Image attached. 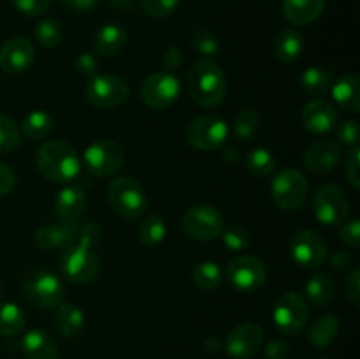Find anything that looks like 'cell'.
<instances>
[{
  "label": "cell",
  "instance_id": "obj_27",
  "mask_svg": "<svg viewBox=\"0 0 360 359\" xmlns=\"http://www.w3.org/2000/svg\"><path fill=\"white\" fill-rule=\"evenodd\" d=\"M55 327L62 336H77L84 327V313L72 303H63L56 310Z\"/></svg>",
  "mask_w": 360,
  "mask_h": 359
},
{
  "label": "cell",
  "instance_id": "obj_22",
  "mask_svg": "<svg viewBox=\"0 0 360 359\" xmlns=\"http://www.w3.org/2000/svg\"><path fill=\"white\" fill-rule=\"evenodd\" d=\"M21 348L28 359H58L56 341L44 329H32L21 340Z\"/></svg>",
  "mask_w": 360,
  "mask_h": 359
},
{
  "label": "cell",
  "instance_id": "obj_54",
  "mask_svg": "<svg viewBox=\"0 0 360 359\" xmlns=\"http://www.w3.org/2000/svg\"><path fill=\"white\" fill-rule=\"evenodd\" d=\"M224 158L227 162H236L239 158V153H238V148H234V146H229V148H225V151H224Z\"/></svg>",
  "mask_w": 360,
  "mask_h": 359
},
{
  "label": "cell",
  "instance_id": "obj_56",
  "mask_svg": "<svg viewBox=\"0 0 360 359\" xmlns=\"http://www.w3.org/2000/svg\"><path fill=\"white\" fill-rule=\"evenodd\" d=\"M319 359H327V358H319Z\"/></svg>",
  "mask_w": 360,
  "mask_h": 359
},
{
  "label": "cell",
  "instance_id": "obj_42",
  "mask_svg": "<svg viewBox=\"0 0 360 359\" xmlns=\"http://www.w3.org/2000/svg\"><path fill=\"white\" fill-rule=\"evenodd\" d=\"M336 132L341 143L350 144V146H357L359 143V122L355 120H343L341 123H336Z\"/></svg>",
  "mask_w": 360,
  "mask_h": 359
},
{
  "label": "cell",
  "instance_id": "obj_13",
  "mask_svg": "<svg viewBox=\"0 0 360 359\" xmlns=\"http://www.w3.org/2000/svg\"><path fill=\"white\" fill-rule=\"evenodd\" d=\"M229 137V125L218 116H200L186 127V141L200 151L220 150Z\"/></svg>",
  "mask_w": 360,
  "mask_h": 359
},
{
  "label": "cell",
  "instance_id": "obj_1",
  "mask_svg": "<svg viewBox=\"0 0 360 359\" xmlns=\"http://www.w3.org/2000/svg\"><path fill=\"white\" fill-rule=\"evenodd\" d=\"M39 171L55 183H70L81 171V158L76 148L65 141H46L35 155Z\"/></svg>",
  "mask_w": 360,
  "mask_h": 359
},
{
  "label": "cell",
  "instance_id": "obj_14",
  "mask_svg": "<svg viewBox=\"0 0 360 359\" xmlns=\"http://www.w3.org/2000/svg\"><path fill=\"white\" fill-rule=\"evenodd\" d=\"M227 280L238 292H255L266 284L267 270L257 257H236L227 266Z\"/></svg>",
  "mask_w": 360,
  "mask_h": 359
},
{
  "label": "cell",
  "instance_id": "obj_31",
  "mask_svg": "<svg viewBox=\"0 0 360 359\" xmlns=\"http://www.w3.org/2000/svg\"><path fill=\"white\" fill-rule=\"evenodd\" d=\"M21 130L28 139H44L53 132V116L46 111H30L23 116Z\"/></svg>",
  "mask_w": 360,
  "mask_h": 359
},
{
  "label": "cell",
  "instance_id": "obj_40",
  "mask_svg": "<svg viewBox=\"0 0 360 359\" xmlns=\"http://www.w3.org/2000/svg\"><path fill=\"white\" fill-rule=\"evenodd\" d=\"M221 238H224V245L232 252H241L250 245L248 231L241 225H231V227L224 229Z\"/></svg>",
  "mask_w": 360,
  "mask_h": 359
},
{
  "label": "cell",
  "instance_id": "obj_46",
  "mask_svg": "<svg viewBox=\"0 0 360 359\" xmlns=\"http://www.w3.org/2000/svg\"><path fill=\"white\" fill-rule=\"evenodd\" d=\"M74 65H76V70L79 74L94 77L95 73H97V65H98L97 56L90 51H83L81 55L76 56V62H74Z\"/></svg>",
  "mask_w": 360,
  "mask_h": 359
},
{
  "label": "cell",
  "instance_id": "obj_32",
  "mask_svg": "<svg viewBox=\"0 0 360 359\" xmlns=\"http://www.w3.org/2000/svg\"><path fill=\"white\" fill-rule=\"evenodd\" d=\"M165 234H167V225L160 215H148L137 225V238L146 246H155L162 243Z\"/></svg>",
  "mask_w": 360,
  "mask_h": 359
},
{
  "label": "cell",
  "instance_id": "obj_49",
  "mask_svg": "<svg viewBox=\"0 0 360 359\" xmlns=\"http://www.w3.org/2000/svg\"><path fill=\"white\" fill-rule=\"evenodd\" d=\"M360 271L355 267L350 275L347 277V282H345V289H347L348 298L352 299L355 306H359L360 303Z\"/></svg>",
  "mask_w": 360,
  "mask_h": 359
},
{
  "label": "cell",
  "instance_id": "obj_44",
  "mask_svg": "<svg viewBox=\"0 0 360 359\" xmlns=\"http://www.w3.org/2000/svg\"><path fill=\"white\" fill-rule=\"evenodd\" d=\"M340 238H341V241L345 243V245L352 246V248L359 246V243H360V222H359V218H352V220L343 222V224H341Z\"/></svg>",
  "mask_w": 360,
  "mask_h": 359
},
{
  "label": "cell",
  "instance_id": "obj_51",
  "mask_svg": "<svg viewBox=\"0 0 360 359\" xmlns=\"http://www.w3.org/2000/svg\"><path fill=\"white\" fill-rule=\"evenodd\" d=\"M16 185V176H14V171L9 168V165L2 164L0 162V196H6Z\"/></svg>",
  "mask_w": 360,
  "mask_h": 359
},
{
  "label": "cell",
  "instance_id": "obj_48",
  "mask_svg": "<svg viewBox=\"0 0 360 359\" xmlns=\"http://www.w3.org/2000/svg\"><path fill=\"white\" fill-rule=\"evenodd\" d=\"M266 359H288L290 358V345L285 340H273L264 348Z\"/></svg>",
  "mask_w": 360,
  "mask_h": 359
},
{
  "label": "cell",
  "instance_id": "obj_39",
  "mask_svg": "<svg viewBox=\"0 0 360 359\" xmlns=\"http://www.w3.org/2000/svg\"><path fill=\"white\" fill-rule=\"evenodd\" d=\"M21 143V132L16 123L7 116L0 115V155L11 153Z\"/></svg>",
  "mask_w": 360,
  "mask_h": 359
},
{
  "label": "cell",
  "instance_id": "obj_34",
  "mask_svg": "<svg viewBox=\"0 0 360 359\" xmlns=\"http://www.w3.org/2000/svg\"><path fill=\"white\" fill-rule=\"evenodd\" d=\"M260 127V115L253 108H243L236 113L234 122H232V130L239 141L252 139Z\"/></svg>",
  "mask_w": 360,
  "mask_h": 359
},
{
  "label": "cell",
  "instance_id": "obj_5",
  "mask_svg": "<svg viewBox=\"0 0 360 359\" xmlns=\"http://www.w3.org/2000/svg\"><path fill=\"white\" fill-rule=\"evenodd\" d=\"M271 196L280 210H301L308 197V180L297 169H283L271 183Z\"/></svg>",
  "mask_w": 360,
  "mask_h": 359
},
{
  "label": "cell",
  "instance_id": "obj_33",
  "mask_svg": "<svg viewBox=\"0 0 360 359\" xmlns=\"http://www.w3.org/2000/svg\"><path fill=\"white\" fill-rule=\"evenodd\" d=\"M27 324L23 310L14 303H0V334L2 336H14L21 333Z\"/></svg>",
  "mask_w": 360,
  "mask_h": 359
},
{
  "label": "cell",
  "instance_id": "obj_43",
  "mask_svg": "<svg viewBox=\"0 0 360 359\" xmlns=\"http://www.w3.org/2000/svg\"><path fill=\"white\" fill-rule=\"evenodd\" d=\"M11 2L27 16H42L51 7V0H11Z\"/></svg>",
  "mask_w": 360,
  "mask_h": 359
},
{
  "label": "cell",
  "instance_id": "obj_2",
  "mask_svg": "<svg viewBox=\"0 0 360 359\" xmlns=\"http://www.w3.org/2000/svg\"><path fill=\"white\" fill-rule=\"evenodd\" d=\"M190 97L202 108H214L221 104L227 95V77L213 60H200L190 69L188 77Z\"/></svg>",
  "mask_w": 360,
  "mask_h": 359
},
{
  "label": "cell",
  "instance_id": "obj_11",
  "mask_svg": "<svg viewBox=\"0 0 360 359\" xmlns=\"http://www.w3.org/2000/svg\"><path fill=\"white\" fill-rule=\"evenodd\" d=\"M179 92H181V83L178 76L167 70L151 74L141 84V99L151 109L169 108L179 97Z\"/></svg>",
  "mask_w": 360,
  "mask_h": 359
},
{
  "label": "cell",
  "instance_id": "obj_50",
  "mask_svg": "<svg viewBox=\"0 0 360 359\" xmlns=\"http://www.w3.org/2000/svg\"><path fill=\"white\" fill-rule=\"evenodd\" d=\"M162 63H164L165 70L167 73H172V70L179 69L183 63V55L181 51H179L176 46H171V48H167L164 51V55H162Z\"/></svg>",
  "mask_w": 360,
  "mask_h": 359
},
{
  "label": "cell",
  "instance_id": "obj_41",
  "mask_svg": "<svg viewBox=\"0 0 360 359\" xmlns=\"http://www.w3.org/2000/svg\"><path fill=\"white\" fill-rule=\"evenodd\" d=\"M144 14L150 18H167L179 7V0H141Z\"/></svg>",
  "mask_w": 360,
  "mask_h": 359
},
{
  "label": "cell",
  "instance_id": "obj_3",
  "mask_svg": "<svg viewBox=\"0 0 360 359\" xmlns=\"http://www.w3.org/2000/svg\"><path fill=\"white\" fill-rule=\"evenodd\" d=\"M60 267L67 280L83 285L97 278L98 271H101V259L95 253L94 246L74 241L72 245L63 250L62 257H60Z\"/></svg>",
  "mask_w": 360,
  "mask_h": 359
},
{
  "label": "cell",
  "instance_id": "obj_26",
  "mask_svg": "<svg viewBox=\"0 0 360 359\" xmlns=\"http://www.w3.org/2000/svg\"><path fill=\"white\" fill-rule=\"evenodd\" d=\"M304 292L308 301L316 308H323L336 298V284L327 273L313 275L304 285Z\"/></svg>",
  "mask_w": 360,
  "mask_h": 359
},
{
  "label": "cell",
  "instance_id": "obj_45",
  "mask_svg": "<svg viewBox=\"0 0 360 359\" xmlns=\"http://www.w3.org/2000/svg\"><path fill=\"white\" fill-rule=\"evenodd\" d=\"M359 151H360L359 146H354L350 151H348L347 168H345L348 180H350V183L355 187V189H359V187H360V157H359Z\"/></svg>",
  "mask_w": 360,
  "mask_h": 359
},
{
  "label": "cell",
  "instance_id": "obj_52",
  "mask_svg": "<svg viewBox=\"0 0 360 359\" xmlns=\"http://www.w3.org/2000/svg\"><path fill=\"white\" fill-rule=\"evenodd\" d=\"M329 263L330 267H334L336 271H345L352 266V257L343 250H338L329 257Z\"/></svg>",
  "mask_w": 360,
  "mask_h": 359
},
{
  "label": "cell",
  "instance_id": "obj_36",
  "mask_svg": "<svg viewBox=\"0 0 360 359\" xmlns=\"http://www.w3.org/2000/svg\"><path fill=\"white\" fill-rule=\"evenodd\" d=\"M246 169L255 176H269L276 169V157L267 148H253L246 155Z\"/></svg>",
  "mask_w": 360,
  "mask_h": 359
},
{
  "label": "cell",
  "instance_id": "obj_47",
  "mask_svg": "<svg viewBox=\"0 0 360 359\" xmlns=\"http://www.w3.org/2000/svg\"><path fill=\"white\" fill-rule=\"evenodd\" d=\"M101 239V227L97 224H84L79 225L77 229V236H76V241L83 243V245L88 246H95Z\"/></svg>",
  "mask_w": 360,
  "mask_h": 359
},
{
  "label": "cell",
  "instance_id": "obj_53",
  "mask_svg": "<svg viewBox=\"0 0 360 359\" xmlns=\"http://www.w3.org/2000/svg\"><path fill=\"white\" fill-rule=\"evenodd\" d=\"M67 7L74 11H79V13H88V11L94 9L98 4V0H62Z\"/></svg>",
  "mask_w": 360,
  "mask_h": 359
},
{
  "label": "cell",
  "instance_id": "obj_6",
  "mask_svg": "<svg viewBox=\"0 0 360 359\" xmlns=\"http://www.w3.org/2000/svg\"><path fill=\"white\" fill-rule=\"evenodd\" d=\"M183 231L197 241H213L225 229L224 215L211 204H197L183 217Z\"/></svg>",
  "mask_w": 360,
  "mask_h": 359
},
{
  "label": "cell",
  "instance_id": "obj_20",
  "mask_svg": "<svg viewBox=\"0 0 360 359\" xmlns=\"http://www.w3.org/2000/svg\"><path fill=\"white\" fill-rule=\"evenodd\" d=\"M302 125L313 134H327L336 127L338 115L330 102L322 99H313L302 108Z\"/></svg>",
  "mask_w": 360,
  "mask_h": 359
},
{
  "label": "cell",
  "instance_id": "obj_24",
  "mask_svg": "<svg viewBox=\"0 0 360 359\" xmlns=\"http://www.w3.org/2000/svg\"><path fill=\"white\" fill-rule=\"evenodd\" d=\"M326 0H283V16L294 25H309L323 13Z\"/></svg>",
  "mask_w": 360,
  "mask_h": 359
},
{
  "label": "cell",
  "instance_id": "obj_4",
  "mask_svg": "<svg viewBox=\"0 0 360 359\" xmlns=\"http://www.w3.org/2000/svg\"><path fill=\"white\" fill-rule=\"evenodd\" d=\"M108 199L118 215L137 218L146 211L148 197L143 187L130 176H118L109 183Z\"/></svg>",
  "mask_w": 360,
  "mask_h": 359
},
{
  "label": "cell",
  "instance_id": "obj_29",
  "mask_svg": "<svg viewBox=\"0 0 360 359\" xmlns=\"http://www.w3.org/2000/svg\"><path fill=\"white\" fill-rule=\"evenodd\" d=\"M302 49H304V39L297 30L287 28V30L280 32V35L274 39L273 51L281 62H294L301 56Z\"/></svg>",
  "mask_w": 360,
  "mask_h": 359
},
{
  "label": "cell",
  "instance_id": "obj_7",
  "mask_svg": "<svg viewBox=\"0 0 360 359\" xmlns=\"http://www.w3.org/2000/svg\"><path fill=\"white\" fill-rule=\"evenodd\" d=\"M130 97V87L122 76L101 74L94 76L86 84V99L90 104L102 109H112L125 104Z\"/></svg>",
  "mask_w": 360,
  "mask_h": 359
},
{
  "label": "cell",
  "instance_id": "obj_35",
  "mask_svg": "<svg viewBox=\"0 0 360 359\" xmlns=\"http://www.w3.org/2000/svg\"><path fill=\"white\" fill-rule=\"evenodd\" d=\"M192 280L202 291H214L221 284V270L213 260L197 263L192 270Z\"/></svg>",
  "mask_w": 360,
  "mask_h": 359
},
{
  "label": "cell",
  "instance_id": "obj_12",
  "mask_svg": "<svg viewBox=\"0 0 360 359\" xmlns=\"http://www.w3.org/2000/svg\"><path fill=\"white\" fill-rule=\"evenodd\" d=\"M83 162L91 175L104 178V176H111L120 171L125 162V151L115 141L101 139L91 143L84 150Z\"/></svg>",
  "mask_w": 360,
  "mask_h": 359
},
{
  "label": "cell",
  "instance_id": "obj_10",
  "mask_svg": "<svg viewBox=\"0 0 360 359\" xmlns=\"http://www.w3.org/2000/svg\"><path fill=\"white\" fill-rule=\"evenodd\" d=\"M63 294L62 280L51 271H35L25 282V298L37 308L51 310L62 305Z\"/></svg>",
  "mask_w": 360,
  "mask_h": 359
},
{
  "label": "cell",
  "instance_id": "obj_15",
  "mask_svg": "<svg viewBox=\"0 0 360 359\" xmlns=\"http://www.w3.org/2000/svg\"><path fill=\"white\" fill-rule=\"evenodd\" d=\"M327 257V243L316 231L304 229L294 234L290 241V259L302 270L322 266Z\"/></svg>",
  "mask_w": 360,
  "mask_h": 359
},
{
  "label": "cell",
  "instance_id": "obj_21",
  "mask_svg": "<svg viewBox=\"0 0 360 359\" xmlns=\"http://www.w3.org/2000/svg\"><path fill=\"white\" fill-rule=\"evenodd\" d=\"M333 99L341 109L350 113L360 111V77L357 74H345L340 80L334 81Z\"/></svg>",
  "mask_w": 360,
  "mask_h": 359
},
{
  "label": "cell",
  "instance_id": "obj_19",
  "mask_svg": "<svg viewBox=\"0 0 360 359\" xmlns=\"http://www.w3.org/2000/svg\"><path fill=\"white\" fill-rule=\"evenodd\" d=\"M341 144L336 139H320L304 151V165L311 172L323 175L338 165L341 158Z\"/></svg>",
  "mask_w": 360,
  "mask_h": 359
},
{
  "label": "cell",
  "instance_id": "obj_8",
  "mask_svg": "<svg viewBox=\"0 0 360 359\" xmlns=\"http://www.w3.org/2000/svg\"><path fill=\"white\" fill-rule=\"evenodd\" d=\"M313 213L323 225H341L350 215V201L338 185H322L313 196Z\"/></svg>",
  "mask_w": 360,
  "mask_h": 359
},
{
  "label": "cell",
  "instance_id": "obj_37",
  "mask_svg": "<svg viewBox=\"0 0 360 359\" xmlns=\"http://www.w3.org/2000/svg\"><path fill=\"white\" fill-rule=\"evenodd\" d=\"M34 35L42 48H56L62 42L63 28L56 20H42L35 27Z\"/></svg>",
  "mask_w": 360,
  "mask_h": 359
},
{
  "label": "cell",
  "instance_id": "obj_18",
  "mask_svg": "<svg viewBox=\"0 0 360 359\" xmlns=\"http://www.w3.org/2000/svg\"><path fill=\"white\" fill-rule=\"evenodd\" d=\"M34 46L23 37H13L0 48V69L7 74H21L34 63Z\"/></svg>",
  "mask_w": 360,
  "mask_h": 359
},
{
  "label": "cell",
  "instance_id": "obj_16",
  "mask_svg": "<svg viewBox=\"0 0 360 359\" xmlns=\"http://www.w3.org/2000/svg\"><path fill=\"white\" fill-rule=\"evenodd\" d=\"M264 341V331L259 324L245 322L236 326L225 340V351L234 359H250L259 352Z\"/></svg>",
  "mask_w": 360,
  "mask_h": 359
},
{
  "label": "cell",
  "instance_id": "obj_28",
  "mask_svg": "<svg viewBox=\"0 0 360 359\" xmlns=\"http://www.w3.org/2000/svg\"><path fill=\"white\" fill-rule=\"evenodd\" d=\"M333 73L327 67L311 65L301 74V88L311 97L326 95L333 87Z\"/></svg>",
  "mask_w": 360,
  "mask_h": 359
},
{
  "label": "cell",
  "instance_id": "obj_25",
  "mask_svg": "<svg viewBox=\"0 0 360 359\" xmlns=\"http://www.w3.org/2000/svg\"><path fill=\"white\" fill-rule=\"evenodd\" d=\"M86 208V194L81 187H65L55 197V211L63 220H74Z\"/></svg>",
  "mask_w": 360,
  "mask_h": 359
},
{
  "label": "cell",
  "instance_id": "obj_23",
  "mask_svg": "<svg viewBox=\"0 0 360 359\" xmlns=\"http://www.w3.org/2000/svg\"><path fill=\"white\" fill-rule=\"evenodd\" d=\"M127 32L125 28L116 23L104 25L94 35V48L98 55L115 56L125 48Z\"/></svg>",
  "mask_w": 360,
  "mask_h": 359
},
{
  "label": "cell",
  "instance_id": "obj_38",
  "mask_svg": "<svg viewBox=\"0 0 360 359\" xmlns=\"http://www.w3.org/2000/svg\"><path fill=\"white\" fill-rule=\"evenodd\" d=\"M190 46H192V49L197 55L206 56V60L211 58V56H217L220 53V42H218V39L211 32L202 30V28H197V30L192 32V35H190Z\"/></svg>",
  "mask_w": 360,
  "mask_h": 359
},
{
  "label": "cell",
  "instance_id": "obj_30",
  "mask_svg": "<svg viewBox=\"0 0 360 359\" xmlns=\"http://www.w3.org/2000/svg\"><path fill=\"white\" fill-rule=\"evenodd\" d=\"M338 331H340V319L336 315H333V313H327V315L319 317L313 322V326L309 327L308 338L315 347L323 348L333 344Z\"/></svg>",
  "mask_w": 360,
  "mask_h": 359
},
{
  "label": "cell",
  "instance_id": "obj_17",
  "mask_svg": "<svg viewBox=\"0 0 360 359\" xmlns=\"http://www.w3.org/2000/svg\"><path fill=\"white\" fill-rule=\"evenodd\" d=\"M77 229L79 225L74 220L51 222L42 227H39L34 234V243L44 252H53V250H65L67 246L76 241Z\"/></svg>",
  "mask_w": 360,
  "mask_h": 359
},
{
  "label": "cell",
  "instance_id": "obj_55",
  "mask_svg": "<svg viewBox=\"0 0 360 359\" xmlns=\"http://www.w3.org/2000/svg\"><path fill=\"white\" fill-rule=\"evenodd\" d=\"M0 296H2V285H0Z\"/></svg>",
  "mask_w": 360,
  "mask_h": 359
},
{
  "label": "cell",
  "instance_id": "obj_9",
  "mask_svg": "<svg viewBox=\"0 0 360 359\" xmlns=\"http://www.w3.org/2000/svg\"><path fill=\"white\" fill-rule=\"evenodd\" d=\"M308 303L295 292H285L276 299L273 308L274 326L287 336H295L308 322Z\"/></svg>",
  "mask_w": 360,
  "mask_h": 359
}]
</instances>
